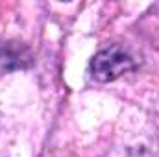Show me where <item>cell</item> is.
Segmentation results:
<instances>
[{
	"mask_svg": "<svg viewBox=\"0 0 159 157\" xmlns=\"http://www.w3.org/2000/svg\"><path fill=\"white\" fill-rule=\"evenodd\" d=\"M135 67H137V59L131 56V52L120 44H113V46L100 50L93 57L91 74L96 81L107 83V81H115L120 76L135 70Z\"/></svg>",
	"mask_w": 159,
	"mask_h": 157,
	"instance_id": "6da1fadb",
	"label": "cell"
},
{
	"mask_svg": "<svg viewBox=\"0 0 159 157\" xmlns=\"http://www.w3.org/2000/svg\"><path fill=\"white\" fill-rule=\"evenodd\" d=\"M106 157H157L156 152L143 142H135V144H124L119 148H113Z\"/></svg>",
	"mask_w": 159,
	"mask_h": 157,
	"instance_id": "3957f363",
	"label": "cell"
},
{
	"mask_svg": "<svg viewBox=\"0 0 159 157\" xmlns=\"http://www.w3.org/2000/svg\"><path fill=\"white\" fill-rule=\"evenodd\" d=\"M32 63V52L22 43L0 41V74L26 69Z\"/></svg>",
	"mask_w": 159,
	"mask_h": 157,
	"instance_id": "7a4b0ae2",
	"label": "cell"
}]
</instances>
